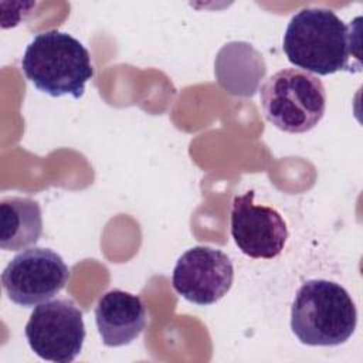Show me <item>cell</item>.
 <instances>
[{
  "label": "cell",
  "mask_w": 363,
  "mask_h": 363,
  "mask_svg": "<svg viewBox=\"0 0 363 363\" xmlns=\"http://www.w3.org/2000/svg\"><path fill=\"white\" fill-rule=\"evenodd\" d=\"M30 82L51 96L81 98L94 77L91 55L84 44L68 33L50 30L37 34L21 58Z\"/></svg>",
  "instance_id": "3957f363"
},
{
  "label": "cell",
  "mask_w": 363,
  "mask_h": 363,
  "mask_svg": "<svg viewBox=\"0 0 363 363\" xmlns=\"http://www.w3.org/2000/svg\"><path fill=\"white\" fill-rule=\"evenodd\" d=\"M31 350L41 359L69 363L85 340L82 311L67 298L38 303L24 329Z\"/></svg>",
  "instance_id": "5b68a950"
},
{
  "label": "cell",
  "mask_w": 363,
  "mask_h": 363,
  "mask_svg": "<svg viewBox=\"0 0 363 363\" xmlns=\"http://www.w3.org/2000/svg\"><path fill=\"white\" fill-rule=\"evenodd\" d=\"M254 190L235 196L231 204V237L250 258L271 259L279 255L288 240L282 216L272 207L254 203Z\"/></svg>",
  "instance_id": "ba28073f"
},
{
  "label": "cell",
  "mask_w": 363,
  "mask_h": 363,
  "mask_svg": "<svg viewBox=\"0 0 363 363\" xmlns=\"http://www.w3.org/2000/svg\"><path fill=\"white\" fill-rule=\"evenodd\" d=\"M68 279L69 268L61 255L44 247L23 250L1 274V285L9 299L24 308L51 299Z\"/></svg>",
  "instance_id": "8992f818"
},
{
  "label": "cell",
  "mask_w": 363,
  "mask_h": 363,
  "mask_svg": "<svg viewBox=\"0 0 363 363\" xmlns=\"http://www.w3.org/2000/svg\"><path fill=\"white\" fill-rule=\"evenodd\" d=\"M43 233L40 204L30 197H3L0 200V247L6 251L26 250Z\"/></svg>",
  "instance_id": "30bf717a"
},
{
  "label": "cell",
  "mask_w": 363,
  "mask_h": 363,
  "mask_svg": "<svg viewBox=\"0 0 363 363\" xmlns=\"http://www.w3.org/2000/svg\"><path fill=\"white\" fill-rule=\"evenodd\" d=\"M352 24L332 10L306 7L289 20L282 48L289 62L303 71L329 75L343 69L352 71L350 60L359 58V41Z\"/></svg>",
  "instance_id": "6da1fadb"
},
{
  "label": "cell",
  "mask_w": 363,
  "mask_h": 363,
  "mask_svg": "<svg viewBox=\"0 0 363 363\" xmlns=\"http://www.w3.org/2000/svg\"><path fill=\"white\" fill-rule=\"evenodd\" d=\"M234 267L221 250L196 245L177 259L172 285L189 302L211 305L221 299L231 288Z\"/></svg>",
  "instance_id": "52a82bcc"
},
{
  "label": "cell",
  "mask_w": 363,
  "mask_h": 363,
  "mask_svg": "<svg viewBox=\"0 0 363 363\" xmlns=\"http://www.w3.org/2000/svg\"><path fill=\"white\" fill-rule=\"evenodd\" d=\"M259 98L267 121L289 133L311 130L326 109L322 81L298 68H285L271 75L261 86Z\"/></svg>",
  "instance_id": "277c9868"
},
{
  "label": "cell",
  "mask_w": 363,
  "mask_h": 363,
  "mask_svg": "<svg viewBox=\"0 0 363 363\" xmlns=\"http://www.w3.org/2000/svg\"><path fill=\"white\" fill-rule=\"evenodd\" d=\"M357 325V309L349 292L328 279L301 285L291 308V329L308 346L345 343Z\"/></svg>",
  "instance_id": "7a4b0ae2"
},
{
  "label": "cell",
  "mask_w": 363,
  "mask_h": 363,
  "mask_svg": "<svg viewBox=\"0 0 363 363\" xmlns=\"http://www.w3.org/2000/svg\"><path fill=\"white\" fill-rule=\"evenodd\" d=\"M147 311L140 296L122 289L105 292L95 306V322L108 347H119L132 343L143 332Z\"/></svg>",
  "instance_id": "9c48e42d"
}]
</instances>
